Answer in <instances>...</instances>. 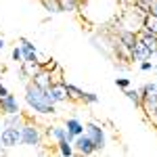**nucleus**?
<instances>
[{"instance_id":"f257e3e1","label":"nucleus","mask_w":157,"mask_h":157,"mask_svg":"<svg viewBox=\"0 0 157 157\" xmlns=\"http://www.w3.org/2000/svg\"><path fill=\"white\" fill-rule=\"evenodd\" d=\"M25 103H27V107L32 109L34 113H40V115H55L57 113V105L48 101L46 90H42L40 86H36L32 80L25 86Z\"/></svg>"},{"instance_id":"f03ea898","label":"nucleus","mask_w":157,"mask_h":157,"mask_svg":"<svg viewBox=\"0 0 157 157\" xmlns=\"http://www.w3.org/2000/svg\"><path fill=\"white\" fill-rule=\"evenodd\" d=\"M44 143V132H42V128L34 124L32 120H27L25 117L23 126H21V145L23 147H29V149H36Z\"/></svg>"},{"instance_id":"7ed1b4c3","label":"nucleus","mask_w":157,"mask_h":157,"mask_svg":"<svg viewBox=\"0 0 157 157\" xmlns=\"http://www.w3.org/2000/svg\"><path fill=\"white\" fill-rule=\"evenodd\" d=\"M84 134L92 140V145H94V149H97V153L105 151V147H107V136H105V130H103L98 124L88 121V124L84 126Z\"/></svg>"},{"instance_id":"20e7f679","label":"nucleus","mask_w":157,"mask_h":157,"mask_svg":"<svg viewBox=\"0 0 157 157\" xmlns=\"http://www.w3.org/2000/svg\"><path fill=\"white\" fill-rule=\"evenodd\" d=\"M0 140L6 149H15V147L21 145V128H11V126H4V130L0 134Z\"/></svg>"},{"instance_id":"39448f33","label":"nucleus","mask_w":157,"mask_h":157,"mask_svg":"<svg viewBox=\"0 0 157 157\" xmlns=\"http://www.w3.org/2000/svg\"><path fill=\"white\" fill-rule=\"evenodd\" d=\"M73 151L75 153H80V155H94L97 153V149L92 145V140L86 136V134H78L75 136V140H73Z\"/></svg>"},{"instance_id":"423d86ee","label":"nucleus","mask_w":157,"mask_h":157,"mask_svg":"<svg viewBox=\"0 0 157 157\" xmlns=\"http://www.w3.org/2000/svg\"><path fill=\"white\" fill-rule=\"evenodd\" d=\"M21 107H19V101L15 94H4V97H0V113L2 115H6V113H19Z\"/></svg>"},{"instance_id":"0eeeda50","label":"nucleus","mask_w":157,"mask_h":157,"mask_svg":"<svg viewBox=\"0 0 157 157\" xmlns=\"http://www.w3.org/2000/svg\"><path fill=\"white\" fill-rule=\"evenodd\" d=\"M19 46L23 52V61H40V55H38V48L34 42H29L27 38H19Z\"/></svg>"},{"instance_id":"6e6552de","label":"nucleus","mask_w":157,"mask_h":157,"mask_svg":"<svg viewBox=\"0 0 157 157\" xmlns=\"http://www.w3.org/2000/svg\"><path fill=\"white\" fill-rule=\"evenodd\" d=\"M140 109L147 117H157V94H145L140 97Z\"/></svg>"},{"instance_id":"1a4fd4ad","label":"nucleus","mask_w":157,"mask_h":157,"mask_svg":"<svg viewBox=\"0 0 157 157\" xmlns=\"http://www.w3.org/2000/svg\"><path fill=\"white\" fill-rule=\"evenodd\" d=\"M48 90L52 92V97H55V103H57V105H59V103H67V101H69V94H67L65 82H52Z\"/></svg>"},{"instance_id":"9d476101","label":"nucleus","mask_w":157,"mask_h":157,"mask_svg":"<svg viewBox=\"0 0 157 157\" xmlns=\"http://www.w3.org/2000/svg\"><path fill=\"white\" fill-rule=\"evenodd\" d=\"M29 80H32L36 86H40L42 90H48L50 84H52V75H50V71H46V69H40V71L34 73Z\"/></svg>"},{"instance_id":"9b49d317","label":"nucleus","mask_w":157,"mask_h":157,"mask_svg":"<svg viewBox=\"0 0 157 157\" xmlns=\"http://www.w3.org/2000/svg\"><path fill=\"white\" fill-rule=\"evenodd\" d=\"M44 134L48 136L55 145L61 143V140H67V128H65V126H48Z\"/></svg>"},{"instance_id":"f8f14e48","label":"nucleus","mask_w":157,"mask_h":157,"mask_svg":"<svg viewBox=\"0 0 157 157\" xmlns=\"http://www.w3.org/2000/svg\"><path fill=\"white\" fill-rule=\"evenodd\" d=\"M136 38H138V40H140V42L147 46V48L151 50V55L155 57V55H157V36L147 34V32H143V29H138V32H136Z\"/></svg>"},{"instance_id":"ddd939ff","label":"nucleus","mask_w":157,"mask_h":157,"mask_svg":"<svg viewBox=\"0 0 157 157\" xmlns=\"http://www.w3.org/2000/svg\"><path fill=\"white\" fill-rule=\"evenodd\" d=\"M40 69H42L40 61H23L21 69H19V75H21V80H25V78H32L34 73H38Z\"/></svg>"},{"instance_id":"4468645a","label":"nucleus","mask_w":157,"mask_h":157,"mask_svg":"<svg viewBox=\"0 0 157 157\" xmlns=\"http://www.w3.org/2000/svg\"><path fill=\"white\" fill-rule=\"evenodd\" d=\"M151 57H153L151 50L136 38V44H134V48H132V61H145V59H151Z\"/></svg>"},{"instance_id":"2eb2a0df","label":"nucleus","mask_w":157,"mask_h":157,"mask_svg":"<svg viewBox=\"0 0 157 157\" xmlns=\"http://www.w3.org/2000/svg\"><path fill=\"white\" fill-rule=\"evenodd\" d=\"M117 40H120L124 46H128V48H134V44H136V32L132 29H117Z\"/></svg>"},{"instance_id":"dca6fc26","label":"nucleus","mask_w":157,"mask_h":157,"mask_svg":"<svg viewBox=\"0 0 157 157\" xmlns=\"http://www.w3.org/2000/svg\"><path fill=\"white\" fill-rule=\"evenodd\" d=\"M25 121V115L19 111V113H6V115H2V124L4 126H11V128H21Z\"/></svg>"},{"instance_id":"f3484780","label":"nucleus","mask_w":157,"mask_h":157,"mask_svg":"<svg viewBox=\"0 0 157 157\" xmlns=\"http://www.w3.org/2000/svg\"><path fill=\"white\" fill-rule=\"evenodd\" d=\"M138 29H143V32H147V34H153V36H157V17H155V15H149V13H147Z\"/></svg>"},{"instance_id":"a211bd4d","label":"nucleus","mask_w":157,"mask_h":157,"mask_svg":"<svg viewBox=\"0 0 157 157\" xmlns=\"http://www.w3.org/2000/svg\"><path fill=\"white\" fill-rule=\"evenodd\" d=\"M63 126H65V128H67L69 132H73L75 136H78V134H84V124L78 120V117H67Z\"/></svg>"},{"instance_id":"6ab92c4d","label":"nucleus","mask_w":157,"mask_h":157,"mask_svg":"<svg viewBox=\"0 0 157 157\" xmlns=\"http://www.w3.org/2000/svg\"><path fill=\"white\" fill-rule=\"evenodd\" d=\"M40 4H42L44 11H48L50 15H59V13H63L61 0H40Z\"/></svg>"},{"instance_id":"aec40b11","label":"nucleus","mask_w":157,"mask_h":157,"mask_svg":"<svg viewBox=\"0 0 157 157\" xmlns=\"http://www.w3.org/2000/svg\"><path fill=\"white\" fill-rule=\"evenodd\" d=\"M65 88H67V94H69V101H73V103H82V88H78V86L73 84H67L65 82Z\"/></svg>"},{"instance_id":"412c9836","label":"nucleus","mask_w":157,"mask_h":157,"mask_svg":"<svg viewBox=\"0 0 157 157\" xmlns=\"http://www.w3.org/2000/svg\"><path fill=\"white\" fill-rule=\"evenodd\" d=\"M124 94H126V98H128L130 103H134V107H140V92H138L136 88H132V86L124 88Z\"/></svg>"},{"instance_id":"4be33fe9","label":"nucleus","mask_w":157,"mask_h":157,"mask_svg":"<svg viewBox=\"0 0 157 157\" xmlns=\"http://www.w3.org/2000/svg\"><path fill=\"white\" fill-rule=\"evenodd\" d=\"M57 151H59V155L63 157H71L75 151H73V143H69V140H61V143H57Z\"/></svg>"},{"instance_id":"5701e85b","label":"nucleus","mask_w":157,"mask_h":157,"mask_svg":"<svg viewBox=\"0 0 157 157\" xmlns=\"http://www.w3.org/2000/svg\"><path fill=\"white\" fill-rule=\"evenodd\" d=\"M63 13H78L80 11V2L78 0H61Z\"/></svg>"},{"instance_id":"b1692460","label":"nucleus","mask_w":157,"mask_h":157,"mask_svg":"<svg viewBox=\"0 0 157 157\" xmlns=\"http://www.w3.org/2000/svg\"><path fill=\"white\" fill-rule=\"evenodd\" d=\"M82 103H84V105H97L98 94L97 92H82Z\"/></svg>"},{"instance_id":"393cba45","label":"nucleus","mask_w":157,"mask_h":157,"mask_svg":"<svg viewBox=\"0 0 157 157\" xmlns=\"http://www.w3.org/2000/svg\"><path fill=\"white\" fill-rule=\"evenodd\" d=\"M11 57H13V61H17L19 65L23 63V52H21V46H15V48L11 50Z\"/></svg>"},{"instance_id":"a878e982","label":"nucleus","mask_w":157,"mask_h":157,"mask_svg":"<svg viewBox=\"0 0 157 157\" xmlns=\"http://www.w3.org/2000/svg\"><path fill=\"white\" fill-rule=\"evenodd\" d=\"M115 84H117V88H128L130 86V78H115Z\"/></svg>"},{"instance_id":"bb28decb","label":"nucleus","mask_w":157,"mask_h":157,"mask_svg":"<svg viewBox=\"0 0 157 157\" xmlns=\"http://www.w3.org/2000/svg\"><path fill=\"white\" fill-rule=\"evenodd\" d=\"M153 67H155V65L151 63V59H145V61H140V69H143V71H151Z\"/></svg>"},{"instance_id":"cd10ccee","label":"nucleus","mask_w":157,"mask_h":157,"mask_svg":"<svg viewBox=\"0 0 157 157\" xmlns=\"http://www.w3.org/2000/svg\"><path fill=\"white\" fill-rule=\"evenodd\" d=\"M147 13L157 17V0H149V9H147Z\"/></svg>"},{"instance_id":"c85d7f7f","label":"nucleus","mask_w":157,"mask_h":157,"mask_svg":"<svg viewBox=\"0 0 157 157\" xmlns=\"http://www.w3.org/2000/svg\"><path fill=\"white\" fill-rule=\"evenodd\" d=\"M4 94H9V88L4 84H0V97H4Z\"/></svg>"},{"instance_id":"c756f323","label":"nucleus","mask_w":157,"mask_h":157,"mask_svg":"<svg viewBox=\"0 0 157 157\" xmlns=\"http://www.w3.org/2000/svg\"><path fill=\"white\" fill-rule=\"evenodd\" d=\"M6 151H9V149L2 145V140H0V155H6Z\"/></svg>"},{"instance_id":"7c9ffc66","label":"nucleus","mask_w":157,"mask_h":157,"mask_svg":"<svg viewBox=\"0 0 157 157\" xmlns=\"http://www.w3.org/2000/svg\"><path fill=\"white\" fill-rule=\"evenodd\" d=\"M4 46H6V42H4V38H0V50L4 48Z\"/></svg>"},{"instance_id":"2f4dec72","label":"nucleus","mask_w":157,"mask_h":157,"mask_svg":"<svg viewBox=\"0 0 157 157\" xmlns=\"http://www.w3.org/2000/svg\"><path fill=\"white\" fill-rule=\"evenodd\" d=\"M2 130H4V124H2V120H0V134H2Z\"/></svg>"},{"instance_id":"473e14b6","label":"nucleus","mask_w":157,"mask_h":157,"mask_svg":"<svg viewBox=\"0 0 157 157\" xmlns=\"http://www.w3.org/2000/svg\"><path fill=\"white\" fill-rule=\"evenodd\" d=\"M78 2H80V6H82V4H86V2H88V0H78Z\"/></svg>"},{"instance_id":"72a5a7b5","label":"nucleus","mask_w":157,"mask_h":157,"mask_svg":"<svg viewBox=\"0 0 157 157\" xmlns=\"http://www.w3.org/2000/svg\"><path fill=\"white\" fill-rule=\"evenodd\" d=\"M143 2H149V0H143Z\"/></svg>"},{"instance_id":"f704fd0d","label":"nucleus","mask_w":157,"mask_h":157,"mask_svg":"<svg viewBox=\"0 0 157 157\" xmlns=\"http://www.w3.org/2000/svg\"><path fill=\"white\" fill-rule=\"evenodd\" d=\"M155 84H157V80H155Z\"/></svg>"}]
</instances>
